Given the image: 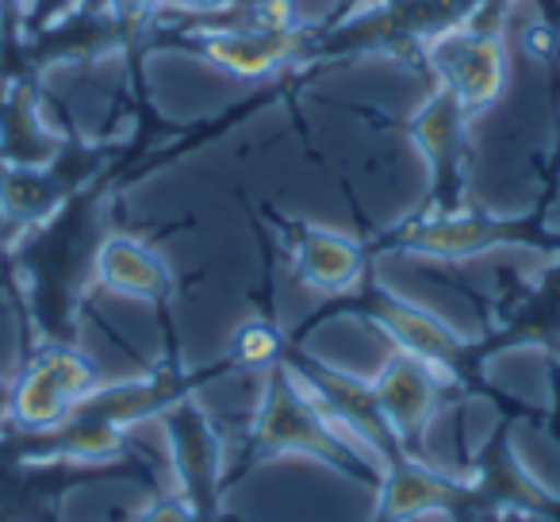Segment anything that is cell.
<instances>
[{"instance_id":"cell-1","label":"cell","mask_w":560,"mask_h":522,"mask_svg":"<svg viewBox=\"0 0 560 522\" xmlns=\"http://www.w3.org/2000/svg\"><path fill=\"white\" fill-rule=\"evenodd\" d=\"M373 404L384 427L411 434L430 419L438 404V373L419 358H396L384 366V373L373 384Z\"/></svg>"},{"instance_id":"cell-2","label":"cell","mask_w":560,"mask_h":522,"mask_svg":"<svg viewBox=\"0 0 560 522\" xmlns=\"http://www.w3.org/2000/svg\"><path fill=\"white\" fill-rule=\"evenodd\" d=\"M445 73H450V96L457 101L460 112H480L488 104H495L506 85L503 39L491 32L465 39L445 58Z\"/></svg>"},{"instance_id":"cell-3","label":"cell","mask_w":560,"mask_h":522,"mask_svg":"<svg viewBox=\"0 0 560 522\" xmlns=\"http://www.w3.org/2000/svg\"><path fill=\"white\" fill-rule=\"evenodd\" d=\"M89 381H93V373H89V366L81 358H73V353H50L20 384V396H16L20 419L35 422V427L62 419L73 399L89 388Z\"/></svg>"},{"instance_id":"cell-4","label":"cell","mask_w":560,"mask_h":522,"mask_svg":"<svg viewBox=\"0 0 560 522\" xmlns=\"http://www.w3.org/2000/svg\"><path fill=\"white\" fill-rule=\"evenodd\" d=\"M296 35L292 32H261V27H249V32H219L208 39V55L215 66L238 73V78H265L277 66H284L296 50Z\"/></svg>"},{"instance_id":"cell-5","label":"cell","mask_w":560,"mask_h":522,"mask_svg":"<svg viewBox=\"0 0 560 522\" xmlns=\"http://www.w3.org/2000/svg\"><path fill=\"white\" fill-rule=\"evenodd\" d=\"M261 438L280 450H315V453H335V434H330L327 419L319 415L312 396H296V392H280L261 415Z\"/></svg>"},{"instance_id":"cell-6","label":"cell","mask_w":560,"mask_h":522,"mask_svg":"<svg viewBox=\"0 0 560 522\" xmlns=\"http://www.w3.org/2000/svg\"><path fill=\"white\" fill-rule=\"evenodd\" d=\"M300 277L323 292H342L361 277V250L346 234L307 231L296 250Z\"/></svg>"},{"instance_id":"cell-7","label":"cell","mask_w":560,"mask_h":522,"mask_svg":"<svg viewBox=\"0 0 560 522\" xmlns=\"http://www.w3.org/2000/svg\"><path fill=\"white\" fill-rule=\"evenodd\" d=\"M101 277L127 297H162L170 289V274L162 262L131 239H112L101 250Z\"/></svg>"},{"instance_id":"cell-8","label":"cell","mask_w":560,"mask_h":522,"mask_svg":"<svg viewBox=\"0 0 560 522\" xmlns=\"http://www.w3.org/2000/svg\"><path fill=\"white\" fill-rule=\"evenodd\" d=\"M450 484L442 476L427 473L419 465H404L388 476V488H384V511L388 514H422L438 511V507L450 503Z\"/></svg>"},{"instance_id":"cell-9","label":"cell","mask_w":560,"mask_h":522,"mask_svg":"<svg viewBox=\"0 0 560 522\" xmlns=\"http://www.w3.org/2000/svg\"><path fill=\"white\" fill-rule=\"evenodd\" d=\"M388 327L392 335L399 338V346L407 350V358L427 361L430 369L438 366H453V353H457V343L438 327L430 315L422 312H407V308H392L388 312Z\"/></svg>"},{"instance_id":"cell-10","label":"cell","mask_w":560,"mask_h":522,"mask_svg":"<svg viewBox=\"0 0 560 522\" xmlns=\"http://www.w3.org/2000/svg\"><path fill=\"white\" fill-rule=\"evenodd\" d=\"M495 239V227L480 223V219H442V223H430L415 234V246L430 250V254H472V250H483Z\"/></svg>"},{"instance_id":"cell-11","label":"cell","mask_w":560,"mask_h":522,"mask_svg":"<svg viewBox=\"0 0 560 522\" xmlns=\"http://www.w3.org/2000/svg\"><path fill=\"white\" fill-rule=\"evenodd\" d=\"M280 343L277 335H272V327H265V323H246V327L238 330V338H234V353H238V361H246V366H269L272 358H277Z\"/></svg>"},{"instance_id":"cell-12","label":"cell","mask_w":560,"mask_h":522,"mask_svg":"<svg viewBox=\"0 0 560 522\" xmlns=\"http://www.w3.org/2000/svg\"><path fill=\"white\" fill-rule=\"evenodd\" d=\"M142 522H192V514H188V507H180V503H162V507H154Z\"/></svg>"},{"instance_id":"cell-13","label":"cell","mask_w":560,"mask_h":522,"mask_svg":"<svg viewBox=\"0 0 560 522\" xmlns=\"http://www.w3.org/2000/svg\"><path fill=\"white\" fill-rule=\"evenodd\" d=\"M188 4H196V9H226L231 0H188Z\"/></svg>"}]
</instances>
